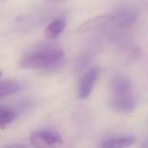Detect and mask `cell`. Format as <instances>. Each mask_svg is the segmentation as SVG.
<instances>
[{
  "instance_id": "cell-8",
  "label": "cell",
  "mask_w": 148,
  "mask_h": 148,
  "mask_svg": "<svg viewBox=\"0 0 148 148\" xmlns=\"http://www.w3.org/2000/svg\"><path fill=\"white\" fill-rule=\"evenodd\" d=\"M65 27H66V21H65V18H62V17L56 18V20L51 21V22L47 24V27H46V29H45V36H46L47 38H50V39L56 38V37H58V36L64 31Z\"/></svg>"
},
{
  "instance_id": "cell-4",
  "label": "cell",
  "mask_w": 148,
  "mask_h": 148,
  "mask_svg": "<svg viewBox=\"0 0 148 148\" xmlns=\"http://www.w3.org/2000/svg\"><path fill=\"white\" fill-rule=\"evenodd\" d=\"M110 106L119 112H131L136 108V99L135 97L130 94H121V95H114L109 101Z\"/></svg>"
},
{
  "instance_id": "cell-9",
  "label": "cell",
  "mask_w": 148,
  "mask_h": 148,
  "mask_svg": "<svg viewBox=\"0 0 148 148\" xmlns=\"http://www.w3.org/2000/svg\"><path fill=\"white\" fill-rule=\"evenodd\" d=\"M135 142V138L134 136H130V135H125V136H116V138H110L106 139L105 141H103L101 145L103 147H116V148H120V147H127V146H132Z\"/></svg>"
},
{
  "instance_id": "cell-14",
  "label": "cell",
  "mask_w": 148,
  "mask_h": 148,
  "mask_svg": "<svg viewBox=\"0 0 148 148\" xmlns=\"http://www.w3.org/2000/svg\"><path fill=\"white\" fill-rule=\"evenodd\" d=\"M147 145H148V141H147Z\"/></svg>"
},
{
  "instance_id": "cell-12",
  "label": "cell",
  "mask_w": 148,
  "mask_h": 148,
  "mask_svg": "<svg viewBox=\"0 0 148 148\" xmlns=\"http://www.w3.org/2000/svg\"><path fill=\"white\" fill-rule=\"evenodd\" d=\"M89 61H90V58L87 56V54H83V56H81L79 59H77V61H76V68H75V71L76 72H82L88 65H89Z\"/></svg>"
},
{
  "instance_id": "cell-1",
  "label": "cell",
  "mask_w": 148,
  "mask_h": 148,
  "mask_svg": "<svg viewBox=\"0 0 148 148\" xmlns=\"http://www.w3.org/2000/svg\"><path fill=\"white\" fill-rule=\"evenodd\" d=\"M65 53L57 45H45L30 53L24 54L18 66L20 68H37L45 71H57L64 64Z\"/></svg>"
},
{
  "instance_id": "cell-11",
  "label": "cell",
  "mask_w": 148,
  "mask_h": 148,
  "mask_svg": "<svg viewBox=\"0 0 148 148\" xmlns=\"http://www.w3.org/2000/svg\"><path fill=\"white\" fill-rule=\"evenodd\" d=\"M18 89H20V86L16 81L9 80V81L0 82V98L8 96V95H12V94L16 92Z\"/></svg>"
},
{
  "instance_id": "cell-13",
  "label": "cell",
  "mask_w": 148,
  "mask_h": 148,
  "mask_svg": "<svg viewBox=\"0 0 148 148\" xmlns=\"http://www.w3.org/2000/svg\"><path fill=\"white\" fill-rule=\"evenodd\" d=\"M0 76H1V72H0Z\"/></svg>"
},
{
  "instance_id": "cell-10",
  "label": "cell",
  "mask_w": 148,
  "mask_h": 148,
  "mask_svg": "<svg viewBox=\"0 0 148 148\" xmlns=\"http://www.w3.org/2000/svg\"><path fill=\"white\" fill-rule=\"evenodd\" d=\"M15 118H16V112L13 109L0 105V127L12 123Z\"/></svg>"
},
{
  "instance_id": "cell-3",
  "label": "cell",
  "mask_w": 148,
  "mask_h": 148,
  "mask_svg": "<svg viewBox=\"0 0 148 148\" xmlns=\"http://www.w3.org/2000/svg\"><path fill=\"white\" fill-rule=\"evenodd\" d=\"M30 142L34 146H52L62 142L60 134L52 130L36 131L30 136Z\"/></svg>"
},
{
  "instance_id": "cell-2",
  "label": "cell",
  "mask_w": 148,
  "mask_h": 148,
  "mask_svg": "<svg viewBox=\"0 0 148 148\" xmlns=\"http://www.w3.org/2000/svg\"><path fill=\"white\" fill-rule=\"evenodd\" d=\"M98 74H99L98 67H90L82 74V76L79 81V88H77L79 98L86 99L90 96L92 88L95 86V82L98 77Z\"/></svg>"
},
{
  "instance_id": "cell-5",
  "label": "cell",
  "mask_w": 148,
  "mask_h": 148,
  "mask_svg": "<svg viewBox=\"0 0 148 148\" xmlns=\"http://www.w3.org/2000/svg\"><path fill=\"white\" fill-rule=\"evenodd\" d=\"M111 16V21H113L118 27L127 28L135 23L138 18V13L132 8H120Z\"/></svg>"
},
{
  "instance_id": "cell-7",
  "label": "cell",
  "mask_w": 148,
  "mask_h": 148,
  "mask_svg": "<svg viewBox=\"0 0 148 148\" xmlns=\"http://www.w3.org/2000/svg\"><path fill=\"white\" fill-rule=\"evenodd\" d=\"M111 18H112L111 14H103V15H98L92 18H89L88 21H86L84 23H82L81 25L77 27L76 32H88V31L98 29V28L105 25L108 22H110Z\"/></svg>"
},
{
  "instance_id": "cell-6",
  "label": "cell",
  "mask_w": 148,
  "mask_h": 148,
  "mask_svg": "<svg viewBox=\"0 0 148 148\" xmlns=\"http://www.w3.org/2000/svg\"><path fill=\"white\" fill-rule=\"evenodd\" d=\"M111 89L114 95L130 94L132 91V82L126 75L116 73L111 79Z\"/></svg>"
}]
</instances>
